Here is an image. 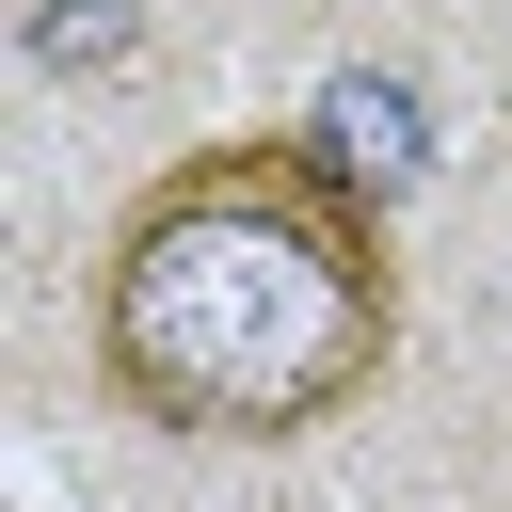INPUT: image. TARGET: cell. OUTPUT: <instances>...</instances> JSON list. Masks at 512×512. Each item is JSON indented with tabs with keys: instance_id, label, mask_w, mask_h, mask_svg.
Here are the masks:
<instances>
[{
	"instance_id": "6da1fadb",
	"label": "cell",
	"mask_w": 512,
	"mask_h": 512,
	"mask_svg": "<svg viewBox=\"0 0 512 512\" xmlns=\"http://www.w3.org/2000/svg\"><path fill=\"white\" fill-rule=\"evenodd\" d=\"M96 384L176 448H288L336 432L400 368V224L320 128L176 144L96 256Z\"/></svg>"
}]
</instances>
